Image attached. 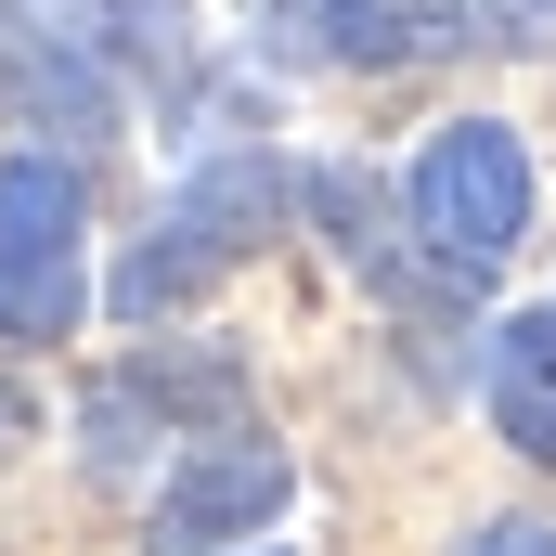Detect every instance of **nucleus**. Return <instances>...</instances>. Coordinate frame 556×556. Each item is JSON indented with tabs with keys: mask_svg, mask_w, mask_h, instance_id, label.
<instances>
[{
	"mask_svg": "<svg viewBox=\"0 0 556 556\" xmlns=\"http://www.w3.org/2000/svg\"><path fill=\"white\" fill-rule=\"evenodd\" d=\"M415 233L440 247V273H505L531 233V155L505 117H453L415 155Z\"/></svg>",
	"mask_w": 556,
	"mask_h": 556,
	"instance_id": "obj_2",
	"label": "nucleus"
},
{
	"mask_svg": "<svg viewBox=\"0 0 556 556\" xmlns=\"http://www.w3.org/2000/svg\"><path fill=\"white\" fill-rule=\"evenodd\" d=\"M285 518V453L273 440H207L168 492H155V544H233V531H260Z\"/></svg>",
	"mask_w": 556,
	"mask_h": 556,
	"instance_id": "obj_5",
	"label": "nucleus"
},
{
	"mask_svg": "<svg viewBox=\"0 0 556 556\" xmlns=\"http://www.w3.org/2000/svg\"><path fill=\"white\" fill-rule=\"evenodd\" d=\"M78 168L65 155H13L0 168V337H65L78 324Z\"/></svg>",
	"mask_w": 556,
	"mask_h": 556,
	"instance_id": "obj_3",
	"label": "nucleus"
},
{
	"mask_svg": "<svg viewBox=\"0 0 556 556\" xmlns=\"http://www.w3.org/2000/svg\"><path fill=\"white\" fill-rule=\"evenodd\" d=\"M285 220V168L273 155H207L168 207H155V233L130 247V273H117V311L155 324V311H181V298H207V285L233 273L260 233Z\"/></svg>",
	"mask_w": 556,
	"mask_h": 556,
	"instance_id": "obj_1",
	"label": "nucleus"
},
{
	"mask_svg": "<svg viewBox=\"0 0 556 556\" xmlns=\"http://www.w3.org/2000/svg\"><path fill=\"white\" fill-rule=\"evenodd\" d=\"M298 26L337 65H440L466 39V0H298Z\"/></svg>",
	"mask_w": 556,
	"mask_h": 556,
	"instance_id": "obj_6",
	"label": "nucleus"
},
{
	"mask_svg": "<svg viewBox=\"0 0 556 556\" xmlns=\"http://www.w3.org/2000/svg\"><path fill=\"white\" fill-rule=\"evenodd\" d=\"M91 0H0V117L26 130H104L117 78H104V26H78Z\"/></svg>",
	"mask_w": 556,
	"mask_h": 556,
	"instance_id": "obj_4",
	"label": "nucleus"
},
{
	"mask_svg": "<svg viewBox=\"0 0 556 556\" xmlns=\"http://www.w3.org/2000/svg\"><path fill=\"white\" fill-rule=\"evenodd\" d=\"M466 556H556V531H544V518H505V531H479Z\"/></svg>",
	"mask_w": 556,
	"mask_h": 556,
	"instance_id": "obj_8",
	"label": "nucleus"
},
{
	"mask_svg": "<svg viewBox=\"0 0 556 556\" xmlns=\"http://www.w3.org/2000/svg\"><path fill=\"white\" fill-rule=\"evenodd\" d=\"M13 440H26V402H13V389H0V466H13Z\"/></svg>",
	"mask_w": 556,
	"mask_h": 556,
	"instance_id": "obj_9",
	"label": "nucleus"
},
{
	"mask_svg": "<svg viewBox=\"0 0 556 556\" xmlns=\"http://www.w3.org/2000/svg\"><path fill=\"white\" fill-rule=\"evenodd\" d=\"M492 427L556 466V311H505L492 324Z\"/></svg>",
	"mask_w": 556,
	"mask_h": 556,
	"instance_id": "obj_7",
	"label": "nucleus"
}]
</instances>
